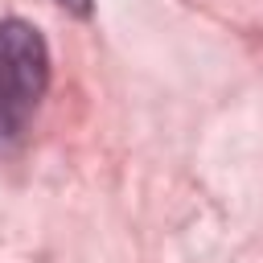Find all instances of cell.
Masks as SVG:
<instances>
[{
    "mask_svg": "<svg viewBox=\"0 0 263 263\" xmlns=\"http://www.w3.org/2000/svg\"><path fill=\"white\" fill-rule=\"evenodd\" d=\"M49 86V49L29 21H0V140H16Z\"/></svg>",
    "mask_w": 263,
    "mask_h": 263,
    "instance_id": "cell-1",
    "label": "cell"
},
{
    "mask_svg": "<svg viewBox=\"0 0 263 263\" xmlns=\"http://www.w3.org/2000/svg\"><path fill=\"white\" fill-rule=\"evenodd\" d=\"M62 4H66V8H74L78 16H86V12H90V0H62Z\"/></svg>",
    "mask_w": 263,
    "mask_h": 263,
    "instance_id": "cell-2",
    "label": "cell"
}]
</instances>
